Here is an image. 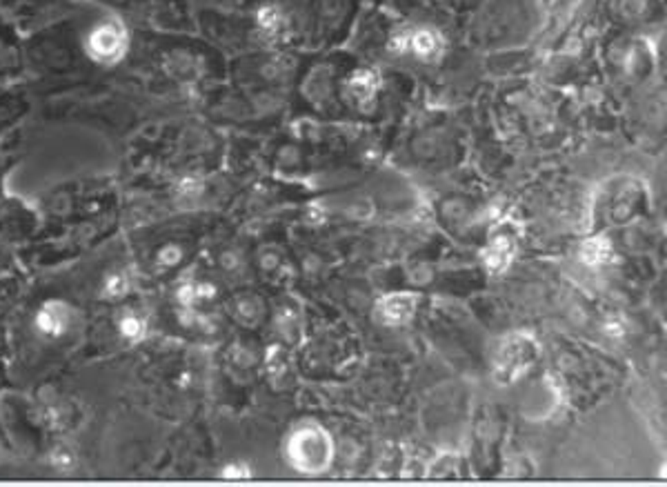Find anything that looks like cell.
I'll use <instances>...</instances> for the list:
<instances>
[{"instance_id":"8fae6325","label":"cell","mask_w":667,"mask_h":487,"mask_svg":"<svg viewBox=\"0 0 667 487\" xmlns=\"http://www.w3.org/2000/svg\"><path fill=\"white\" fill-rule=\"evenodd\" d=\"M51 461H54L56 468H73V454L67 448H56L51 454Z\"/></svg>"},{"instance_id":"6da1fadb","label":"cell","mask_w":667,"mask_h":487,"mask_svg":"<svg viewBox=\"0 0 667 487\" xmlns=\"http://www.w3.org/2000/svg\"><path fill=\"white\" fill-rule=\"evenodd\" d=\"M130 47L127 27L118 18H105L94 25L85 36V54L98 65H118Z\"/></svg>"},{"instance_id":"8992f818","label":"cell","mask_w":667,"mask_h":487,"mask_svg":"<svg viewBox=\"0 0 667 487\" xmlns=\"http://www.w3.org/2000/svg\"><path fill=\"white\" fill-rule=\"evenodd\" d=\"M260 314H263L260 301H256L254 296H240V299L234 301V319L240 321L242 325L258 321Z\"/></svg>"},{"instance_id":"7a4b0ae2","label":"cell","mask_w":667,"mask_h":487,"mask_svg":"<svg viewBox=\"0 0 667 487\" xmlns=\"http://www.w3.org/2000/svg\"><path fill=\"white\" fill-rule=\"evenodd\" d=\"M73 310L67 301L62 299H51L45 301L34 316V330L42 338H62L71 332L73 327Z\"/></svg>"},{"instance_id":"277c9868","label":"cell","mask_w":667,"mask_h":487,"mask_svg":"<svg viewBox=\"0 0 667 487\" xmlns=\"http://www.w3.org/2000/svg\"><path fill=\"white\" fill-rule=\"evenodd\" d=\"M405 45L414 51L418 58H429V56L438 54V51H441V40L429 29H420V31H416V34H411L405 40Z\"/></svg>"},{"instance_id":"ba28073f","label":"cell","mask_w":667,"mask_h":487,"mask_svg":"<svg viewBox=\"0 0 667 487\" xmlns=\"http://www.w3.org/2000/svg\"><path fill=\"white\" fill-rule=\"evenodd\" d=\"M130 292V276L125 272H112L103 283V296L109 301H118Z\"/></svg>"},{"instance_id":"5b68a950","label":"cell","mask_w":667,"mask_h":487,"mask_svg":"<svg viewBox=\"0 0 667 487\" xmlns=\"http://www.w3.org/2000/svg\"><path fill=\"white\" fill-rule=\"evenodd\" d=\"M118 334L125 338V341H141V338L145 336V330H147V325H145V319L143 316H139L136 312H125L121 314V319H118Z\"/></svg>"},{"instance_id":"3957f363","label":"cell","mask_w":667,"mask_h":487,"mask_svg":"<svg viewBox=\"0 0 667 487\" xmlns=\"http://www.w3.org/2000/svg\"><path fill=\"white\" fill-rule=\"evenodd\" d=\"M532 358H534V349L529 343H525V341L507 343L503 347V354H501V367L507 376H514L521 372V369H525Z\"/></svg>"},{"instance_id":"9c48e42d","label":"cell","mask_w":667,"mask_h":487,"mask_svg":"<svg viewBox=\"0 0 667 487\" xmlns=\"http://www.w3.org/2000/svg\"><path fill=\"white\" fill-rule=\"evenodd\" d=\"M181 258H183V247L176 245V242H167V245H163L156 254L158 267H165V269L176 267V265L181 263Z\"/></svg>"},{"instance_id":"30bf717a","label":"cell","mask_w":667,"mask_h":487,"mask_svg":"<svg viewBox=\"0 0 667 487\" xmlns=\"http://www.w3.org/2000/svg\"><path fill=\"white\" fill-rule=\"evenodd\" d=\"M278 20H281V16H278V9H276V7H265L263 12L258 14V23H260V27H265V29H276V27H278Z\"/></svg>"},{"instance_id":"52a82bcc","label":"cell","mask_w":667,"mask_h":487,"mask_svg":"<svg viewBox=\"0 0 667 487\" xmlns=\"http://www.w3.org/2000/svg\"><path fill=\"white\" fill-rule=\"evenodd\" d=\"M383 312H385V319L391 323H403L407 316L411 314V299L409 296H391L383 303Z\"/></svg>"}]
</instances>
